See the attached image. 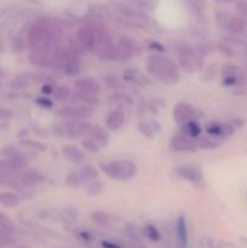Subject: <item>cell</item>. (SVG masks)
<instances>
[{"label": "cell", "instance_id": "obj_3", "mask_svg": "<svg viewBox=\"0 0 247 248\" xmlns=\"http://www.w3.org/2000/svg\"><path fill=\"white\" fill-rule=\"evenodd\" d=\"M104 173L116 181H126L136 174V165L130 160H115L102 166Z\"/></svg>", "mask_w": 247, "mask_h": 248}, {"label": "cell", "instance_id": "obj_9", "mask_svg": "<svg viewBox=\"0 0 247 248\" xmlns=\"http://www.w3.org/2000/svg\"><path fill=\"white\" fill-rule=\"evenodd\" d=\"M77 91L89 96H97L101 92V85L92 78H81L75 81Z\"/></svg>", "mask_w": 247, "mask_h": 248}, {"label": "cell", "instance_id": "obj_8", "mask_svg": "<svg viewBox=\"0 0 247 248\" xmlns=\"http://www.w3.org/2000/svg\"><path fill=\"white\" fill-rule=\"evenodd\" d=\"M206 132L208 136L215 138H225L232 136L235 132V128L232 124L223 123H208L206 125Z\"/></svg>", "mask_w": 247, "mask_h": 248}, {"label": "cell", "instance_id": "obj_37", "mask_svg": "<svg viewBox=\"0 0 247 248\" xmlns=\"http://www.w3.org/2000/svg\"><path fill=\"white\" fill-rule=\"evenodd\" d=\"M14 116V113H12L10 109H6V108H2L0 109V118L1 119H10Z\"/></svg>", "mask_w": 247, "mask_h": 248}, {"label": "cell", "instance_id": "obj_10", "mask_svg": "<svg viewBox=\"0 0 247 248\" xmlns=\"http://www.w3.org/2000/svg\"><path fill=\"white\" fill-rule=\"evenodd\" d=\"M176 173L181 178L190 182L194 184H200L202 182V173L201 170L196 166H181L176 170Z\"/></svg>", "mask_w": 247, "mask_h": 248}, {"label": "cell", "instance_id": "obj_33", "mask_svg": "<svg viewBox=\"0 0 247 248\" xmlns=\"http://www.w3.org/2000/svg\"><path fill=\"white\" fill-rule=\"evenodd\" d=\"M23 144L24 145H28L29 148H31V149H35V150H39V152H44V150L46 149V145H44L43 143L40 142H35V140H23Z\"/></svg>", "mask_w": 247, "mask_h": 248}, {"label": "cell", "instance_id": "obj_21", "mask_svg": "<svg viewBox=\"0 0 247 248\" xmlns=\"http://www.w3.org/2000/svg\"><path fill=\"white\" fill-rule=\"evenodd\" d=\"M19 203V198L17 194L12 191H1L0 193V205L5 206L7 208L17 207Z\"/></svg>", "mask_w": 247, "mask_h": 248}, {"label": "cell", "instance_id": "obj_14", "mask_svg": "<svg viewBox=\"0 0 247 248\" xmlns=\"http://www.w3.org/2000/svg\"><path fill=\"white\" fill-rule=\"evenodd\" d=\"M125 123V113L121 109H114L106 118V126L111 131H116L123 127Z\"/></svg>", "mask_w": 247, "mask_h": 248}, {"label": "cell", "instance_id": "obj_35", "mask_svg": "<svg viewBox=\"0 0 247 248\" xmlns=\"http://www.w3.org/2000/svg\"><path fill=\"white\" fill-rule=\"evenodd\" d=\"M237 72H239V69L235 65H227L223 69V75L224 77H235V75H237Z\"/></svg>", "mask_w": 247, "mask_h": 248}, {"label": "cell", "instance_id": "obj_11", "mask_svg": "<svg viewBox=\"0 0 247 248\" xmlns=\"http://www.w3.org/2000/svg\"><path fill=\"white\" fill-rule=\"evenodd\" d=\"M195 110L188 103H177L173 109V118L178 124H184L189 120H193Z\"/></svg>", "mask_w": 247, "mask_h": 248}, {"label": "cell", "instance_id": "obj_17", "mask_svg": "<svg viewBox=\"0 0 247 248\" xmlns=\"http://www.w3.org/2000/svg\"><path fill=\"white\" fill-rule=\"evenodd\" d=\"M62 153L69 161L75 162V164H80V162H82L85 160V154L79 148L75 147V145H64L62 149Z\"/></svg>", "mask_w": 247, "mask_h": 248}, {"label": "cell", "instance_id": "obj_40", "mask_svg": "<svg viewBox=\"0 0 247 248\" xmlns=\"http://www.w3.org/2000/svg\"><path fill=\"white\" fill-rule=\"evenodd\" d=\"M102 246L104 248H120L119 246H116L115 244H110V242H102Z\"/></svg>", "mask_w": 247, "mask_h": 248}, {"label": "cell", "instance_id": "obj_13", "mask_svg": "<svg viewBox=\"0 0 247 248\" xmlns=\"http://www.w3.org/2000/svg\"><path fill=\"white\" fill-rule=\"evenodd\" d=\"M224 28L234 35H240L247 31V21L242 17H228Z\"/></svg>", "mask_w": 247, "mask_h": 248}, {"label": "cell", "instance_id": "obj_34", "mask_svg": "<svg viewBox=\"0 0 247 248\" xmlns=\"http://www.w3.org/2000/svg\"><path fill=\"white\" fill-rule=\"evenodd\" d=\"M27 85H28V82L24 79H22V78H15L14 80L9 82V86L12 87V89H23Z\"/></svg>", "mask_w": 247, "mask_h": 248}, {"label": "cell", "instance_id": "obj_36", "mask_svg": "<svg viewBox=\"0 0 247 248\" xmlns=\"http://www.w3.org/2000/svg\"><path fill=\"white\" fill-rule=\"evenodd\" d=\"M36 102H38L39 106L44 107V108H52L53 103L50 101L48 98H46V97H40V98L36 99Z\"/></svg>", "mask_w": 247, "mask_h": 248}, {"label": "cell", "instance_id": "obj_12", "mask_svg": "<svg viewBox=\"0 0 247 248\" xmlns=\"http://www.w3.org/2000/svg\"><path fill=\"white\" fill-rule=\"evenodd\" d=\"M44 181H45V176H44L43 172L36 169L26 170L19 177V182L27 186H35L38 184L43 183Z\"/></svg>", "mask_w": 247, "mask_h": 248}, {"label": "cell", "instance_id": "obj_19", "mask_svg": "<svg viewBox=\"0 0 247 248\" xmlns=\"http://www.w3.org/2000/svg\"><path fill=\"white\" fill-rule=\"evenodd\" d=\"M202 132V128L199 125V123L194 120H189L186 123L182 124L181 127V133L184 136H188L190 138H196L201 135Z\"/></svg>", "mask_w": 247, "mask_h": 248}, {"label": "cell", "instance_id": "obj_18", "mask_svg": "<svg viewBox=\"0 0 247 248\" xmlns=\"http://www.w3.org/2000/svg\"><path fill=\"white\" fill-rule=\"evenodd\" d=\"M63 72L68 75V77H74V75H77L80 72V62L77 61V58L75 57L74 55L70 53L67 57V60L64 61L62 65Z\"/></svg>", "mask_w": 247, "mask_h": 248}, {"label": "cell", "instance_id": "obj_25", "mask_svg": "<svg viewBox=\"0 0 247 248\" xmlns=\"http://www.w3.org/2000/svg\"><path fill=\"white\" fill-rule=\"evenodd\" d=\"M199 148H202V149H216V148L219 145V142L216 140L215 137H202L200 138V140L198 142Z\"/></svg>", "mask_w": 247, "mask_h": 248}, {"label": "cell", "instance_id": "obj_28", "mask_svg": "<svg viewBox=\"0 0 247 248\" xmlns=\"http://www.w3.org/2000/svg\"><path fill=\"white\" fill-rule=\"evenodd\" d=\"M81 143H82V147L90 153H98L99 149H101V147L97 144V142L92 137L85 138V140H82Z\"/></svg>", "mask_w": 247, "mask_h": 248}, {"label": "cell", "instance_id": "obj_4", "mask_svg": "<svg viewBox=\"0 0 247 248\" xmlns=\"http://www.w3.org/2000/svg\"><path fill=\"white\" fill-rule=\"evenodd\" d=\"M99 31H101L92 26H84L77 31V39L85 50L94 51L97 47V43H98Z\"/></svg>", "mask_w": 247, "mask_h": 248}, {"label": "cell", "instance_id": "obj_24", "mask_svg": "<svg viewBox=\"0 0 247 248\" xmlns=\"http://www.w3.org/2000/svg\"><path fill=\"white\" fill-rule=\"evenodd\" d=\"M53 97H55L57 101L63 102V101H67L68 98L70 97V90L68 89L67 86L64 85H61V86H57L55 90H53Z\"/></svg>", "mask_w": 247, "mask_h": 248}, {"label": "cell", "instance_id": "obj_32", "mask_svg": "<svg viewBox=\"0 0 247 248\" xmlns=\"http://www.w3.org/2000/svg\"><path fill=\"white\" fill-rule=\"evenodd\" d=\"M110 99H113L114 102H116V103H127V104H130V103H132V99L130 98V96H128V94H126V93H116V94H113V96L110 97ZM110 99H109V101H110Z\"/></svg>", "mask_w": 247, "mask_h": 248}, {"label": "cell", "instance_id": "obj_26", "mask_svg": "<svg viewBox=\"0 0 247 248\" xmlns=\"http://www.w3.org/2000/svg\"><path fill=\"white\" fill-rule=\"evenodd\" d=\"M0 229H2L4 232H6L7 234H11L14 232L15 227H14V223L11 222L9 217L6 215H4L2 212H0Z\"/></svg>", "mask_w": 247, "mask_h": 248}, {"label": "cell", "instance_id": "obj_16", "mask_svg": "<svg viewBox=\"0 0 247 248\" xmlns=\"http://www.w3.org/2000/svg\"><path fill=\"white\" fill-rule=\"evenodd\" d=\"M89 133H90V137L93 138L99 147H106V145L109 143V140H110V138H109L108 132H107L103 127H101V126L98 125L91 126Z\"/></svg>", "mask_w": 247, "mask_h": 248}, {"label": "cell", "instance_id": "obj_38", "mask_svg": "<svg viewBox=\"0 0 247 248\" xmlns=\"http://www.w3.org/2000/svg\"><path fill=\"white\" fill-rule=\"evenodd\" d=\"M239 10L245 15V16H247V1L241 2V4L239 5Z\"/></svg>", "mask_w": 247, "mask_h": 248}, {"label": "cell", "instance_id": "obj_15", "mask_svg": "<svg viewBox=\"0 0 247 248\" xmlns=\"http://www.w3.org/2000/svg\"><path fill=\"white\" fill-rule=\"evenodd\" d=\"M116 50H118L119 60H127L131 57L133 52V44L131 39L121 38L116 44Z\"/></svg>", "mask_w": 247, "mask_h": 248}, {"label": "cell", "instance_id": "obj_39", "mask_svg": "<svg viewBox=\"0 0 247 248\" xmlns=\"http://www.w3.org/2000/svg\"><path fill=\"white\" fill-rule=\"evenodd\" d=\"M41 90H43L44 93H50V92H53V89H52V87H51L50 85H47V84L44 85L43 89H41Z\"/></svg>", "mask_w": 247, "mask_h": 248}, {"label": "cell", "instance_id": "obj_27", "mask_svg": "<svg viewBox=\"0 0 247 248\" xmlns=\"http://www.w3.org/2000/svg\"><path fill=\"white\" fill-rule=\"evenodd\" d=\"M80 172H81V174L84 176V178L86 179V181L96 179L97 177H98V172H97V170L94 169L93 166H90V165H86V166L82 167V169L80 170Z\"/></svg>", "mask_w": 247, "mask_h": 248}, {"label": "cell", "instance_id": "obj_1", "mask_svg": "<svg viewBox=\"0 0 247 248\" xmlns=\"http://www.w3.org/2000/svg\"><path fill=\"white\" fill-rule=\"evenodd\" d=\"M61 31L51 23H38L29 29L27 43L33 50H48L57 46Z\"/></svg>", "mask_w": 247, "mask_h": 248}, {"label": "cell", "instance_id": "obj_23", "mask_svg": "<svg viewBox=\"0 0 247 248\" xmlns=\"http://www.w3.org/2000/svg\"><path fill=\"white\" fill-rule=\"evenodd\" d=\"M85 188H86V193L90 194V195H99V194L103 191L104 184L102 181H98V179H91L90 182H87L85 184Z\"/></svg>", "mask_w": 247, "mask_h": 248}, {"label": "cell", "instance_id": "obj_7", "mask_svg": "<svg viewBox=\"0 0 247 248\" xmlns=\"http://www.w3.org/2000/svg\"><path fill=\"white\" fill-rule=\"evenodd\" d=\"M171 148L174 152L195 153L199 149V145L198 142L194 140V138L179 133V135H176L171 140Z\"/></svg>", "mask_w": 247, "mask_h": 248}, {"label": "cell", "instance_id": "obj_5", "mask_svg": "<svg viewBox=\"0 0 247 248\" xmlns=\"http://www.w3.org/2000/svg\"><path fill=\"white\" fill-rule=\"evenodd\" d=\"M92 113V109L89 108L85 104H74V106H63L58 109V115L67 118L69 120L73 119H82L90 116Z\"/></svg>", "mask_w": 247, "mask_h": 248}, {"label": "cell", "instance_id": "obj_6", "mask_svg": "<svg viewBox=\"0 0 247 248\" xmlns=\"http://www.w3.org/2000/svg\"><path fill=\"white\" fill-rule=\"evenodd\" d=\"M63 127H64L65 136L70 138H77L84 133H89L91 125L87 121H82L81 119H73V120L65 121L63 124Z\"/></svg>", "mask_w": 247, "mask_h": 248}, {"label": "cell", "instance_id": "obj_2", "mask_svg": "<svg viewBox=\"0 0 247 248\" xmlns=\"http://www.w3.org/2000/svg\"><path fill=\"white\" fill-rule=\"evenodd\" d=\"M148 72L165 84H174L179 80L178 68L171 60L162 56H152L147 63Z\"/></svg>", "mask_w": 247, "mask_h": 248}, {"label": "cell", "instance_id": "obj_29", "mask_svg": "<svg viewBox=\"0 0 247 248\" xmlns=\"http://www.w3.org/2000/svg\"><path fill=\"white\" fill-rule=\"evenodd\" d=\"M92 219L97 223V224L102 225V227H108L109 223H110V218L108 215H106L104 212H96L92 215Z\"/></svg>", "mask_w": 247, "mask_h": 248}, {"label": "cell", "instance_id": "obj_30", "mask_svg": "<svg viewBox=\"0 0 247 248\" xmlns=\"http://www.w3.org/2000/svg\"><path fill=\"white\" fill-rule=\"evenodd\" d=\"M145 235L148 236V239L152 240V241L154 242L159 241L160 240V232L154 225H148V227L145 228Z\"/></svg>", "mask_w": 247, "mask_h": 248}, {"label": "cell", "instance_id": "obj_22", "mask_svg": "<svg viewBox=\"0 0 247 248\" xmlns=\"http://www.w3.org/2000/svg\"><path fill=\"white\" fill-rule=\"evenodd\" d=\"M68 186H73V188H79V186H85L87 183L86 179L84 178V176L81 174V172H70L69 174L65 178Z\"/></svg>", "mask_w": 247, "mask_h": 248}, {"label": "cell", "instance_id": "obj_31", "mask_svg": "<svg viewBox=\"0 0 247 248\" xmlns=\"http://www.w3.org/2000/svg\"><path fill=\"white\" fill-rule=\"evenodd\" d=\"M153 126H154V123L152 124H147V123H140L139 124V128L140 131H142L143 135L148 136V137H153L154 136V128H153Z\"/></svg>", "mask_w": 247, "mask_h": 248}, {"label": "cell", "instance_id": "obj_20", "mask_svg": "<svg viewBox=\"0 0 247 248\" xmlns=\"http://www.w3.org/2000/svg\"><path fill=\"white\" fill-rule=\"evenodd\" d=\"M177 239L179 245L183 248L188 247V229H186V223L184 217H179L177 220Z\"/></svg>", "mask_w": 247, "mask_h": 248}]
</instances>
